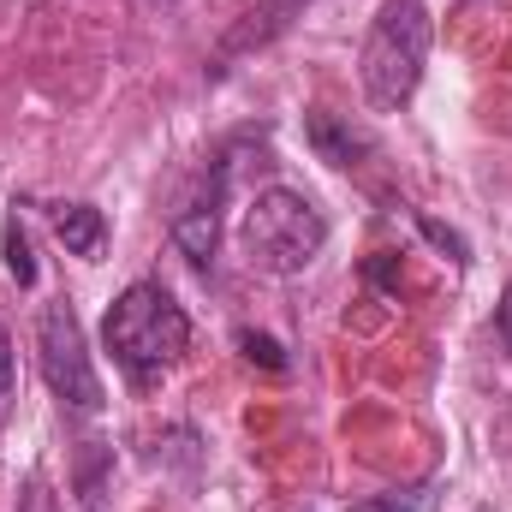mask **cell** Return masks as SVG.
<instances>
[{
    "mask_svg": "<svg viewBox=\"0 0 512 512\" xmlns=\"http://www.w3.org/2000/svg\"><path fill=\"white\" fill-rule=\"evenodd\" d=\"M423 233H429V239H435L441 251H453V262H471V256H465V239H459V233H447L441 221H423Z\"/></svg>",
    "mask_w": 512,
    "mask_h": 512,
    "instance_id": "8fae6325",
    "label": "cell"
},
{
    "mask_svg": "<svg viewBox=\"0 0 512 512\" xmlns=\"http://www.w3.org/2000/svg\"><path fill=\"white\" fill-rule=\"evenodd\" d=\"M90 512H96V507H90Z\"/></svg>",
    "mask_w": 512,
    "mask_h": 512,
    "instance_id": "2e32d148",
    "label": "cell"
},
{
    "mask_svg": "<svg viewBox=\"0 0 512 512\" xmlns=\"http://www.w3.org/2000/svg\"><path fill=\"white\" fill-rule=\"evenodd\" d=\"M328 245V215L292 191V185H268L256 191V203L245 209V256L262 274H304Z\"/></svg>",
    "mask_w": 512,
    "mask_h": 512,
    "instance_id": "3957f363",
    "label": "cell"
},
{
    "mask_svg": "<svg viewBox=\"0 0 512 512\" xmlns=\"http://www.w3.org/2000/svg\"><path fill=\"white\" fill-rule=\"evenodd\" d=\"M429 6L423 0H382L370 36H364V54H358V78H364V96L376 114H399L417 84H423V66H429Z\"/></svg>",
    "mask_w": 512,
    "mask_h": 512,
    "instance_id": "7a4b0ae2",
    "label": "cell"
},
{
    "mask_svg": "<svg viewBox=\"0 0 512 512\" xmlns=\"http://www.w3.org/2000/svg\"><path fill=\"white\" fill-rule=\"evenodd\" d=\"M24 512H48V495H42V483H30V489H24Z\"/></svg>",
    "mask_w": 512,
    "mask_h": 512,
    "instance_id": "5bb4252c",
    "label": "cell"
},
{
    "mask_svg": "<svg viewBox=\"0 0 512 512\" xmlns=\"http://www.w3.org/2000/svg\"><path fill=\"white\" fill-rule=\"evenodd\" d=\"M12 382H18V364H12V334L0 328V399L12 393Z\"/></svg>",
    "mask_w": 512,
    "mask_h": 512,
    "instance_id": "7c38bea8",
    "label": "cell"
},
{
    "mask_svg": "<svg viewBox=\"0 0 512 512\" xmlns=\"http://www.w3.org/2000/svg\"><path fill=\"white\" fill-rule=\"evenodd\" d=\"M304 137H310V149H316L328 167H358V155L370 149L364 131H352L340 114H328V108H310V114H304Z\"/></svg>",
    "mask_w": 512,
    "mask_h": 512,
    "instance_id": "8992f818",
    "label": "cell"
},
{
    "mask_svg": "<svg viewBox=\"0 0 512 512\" xmlns=\"http://www.w3.org/2000/svg\"><path fill=\"white\" fill-rule=\"evenodd\" d=\"M54 239L72 256H96L102 239H108V221H102L96 203H60V209H54Z\"/></svg>",
    "mask_w": 512,
    "mask_h": 512,
    "instance_id": "52a82bcc",
    "label": "cell"
},
{
    "mask_svg": "<svg viewBox=\"0 0 512 512\" xmlns=\"http://www.w3.org/2000/svg\"><path fill=\"white\" fill-rule=\"evenodd\" d=\"M36 346H42V376L54 387V399L78 417H96L102 411V376L90 364V346H84V328H78V310L66 298H54L36 322Z\"/></svg>",
    "mask_w": 512,
    "mask_h": 512,
    "instance_id": "277c9868",
    "label": "cell"
},
{
    "mask_svg": "<svg viewBox=\"0 0 512 512\" xmlns=\"http://www.w3.org/2000/svg\"><path fill=\"white\" fill-rule=\"evenodd\" d=\"M495 328H501V346L512 352V286L501 292V310H495Z\"/></svg>",
    "mask_w": 512,
    "mask_h": 512,
    "instance_id": "4fadbf2b",
    "label": "cell"
},
{
    "mask_svg": "<svg viewBox=\"0 0 512 512\" xmlns=\"http://www.w3.org/2000/svg\"><path fill=\"white\" fill-rule=\"evenodd\" d=\"M221 203H227V167H215V173H203L179 203H173V245L191 256L197 268L215 256V245H221Z\"/></svg>",
    "mask_w": 512,
    "mask_h": 512,
    "instance_id": "5b68a950",
    "label": "cell"
},
{
    "mask_svg": "<svg viewBox=\"0 0 512 512\" xmlns=\"http://www.w3.org/2000/svg\"><path fill=\"white\" fill-rule=\"evenodd\" d=\"M0 251H6V274H12L18 286H36V256H30V239H24V221H18V215H6Z\"/></svg>",
    "mask_w": 512,
    "mask_h": 512,
    "instance_id": "9c48e42d",
    "label": "cell"
},
{
    "mask_svg": "<svg viewBox=\"0 0 512 512\" xmlns=\"http://www.w3.org/2000/svg\"><path fill=\"white\" fill-rule=\"evenodd\" d=\"M239 346H245V358H262L268 370H280L286 358H280V346L268 340V334H251V328H239Z\"/></svg>",
    "mask_w": 512,
    "mask_h": 512,
    "instance_id": "30bf717a",
    "label": "cell"
},
{
    "mask_svg": "<svg viewBox=\"0 0 512 512\" xmlns=\"http://www.w3.org/2000/svg\"><path fill=\"white\" fill-rule=\"evenodd\" d=\"M167 6H173V0H167Z\"/></svg>",
    "mask_w": 512,
    "mask_h": 512,
    "instance_id": "9a60e30c",
    "label": "cell"
},
{
    "mask_svg": "<svg viewBox=\"0 0 512 512\" xmlns=\"http://www.w3.org/2000/svg\"><path fill=\"white\" fill-rule=\"evenodd\" d=\"M435 507H441V489L435 483H411V489L370 495V501H358V507H346V512H435Z\"/></svg>",
    "mask_w": 512,
    "mask_h": 512,
    "instance_id": "ba28073f",
    "label": "cell"
},
{
    "mask_svg": "<svg viewBox=\"0 0 512 512\" xmlns=\"http://www.w3.org/2000/svg\"><path fill=\"white\" fill-rule=\"evenodd\" d=\"M102 340H108L114 364L126 370L131 382H155L191 346V316L179 310V298L161 280H131L126 292L108 304Z\"/></svg>",
    "mask_w": 512,
    "mask_h": 512,
    "instance_id": "6da1fadb",
    "label": "cell"
}]
</instances>
